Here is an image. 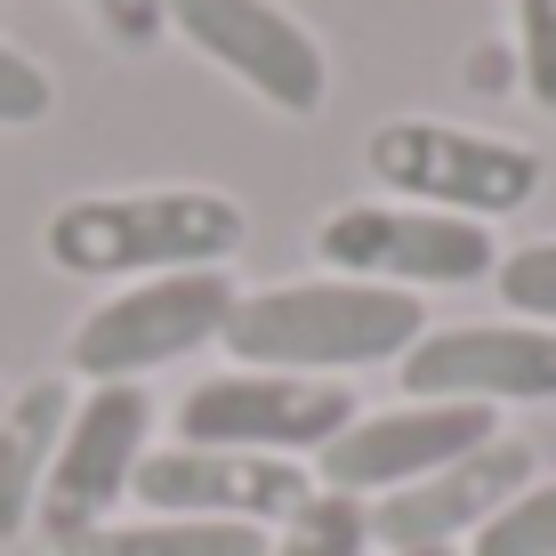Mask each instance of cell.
Here are the masks:
<instances>
[{
    "instance_id": "1",
    "label": "cell",
    "mask_w": 556,
    "mask_h": 556,
    "mask_svg": "<svg viewBox=\"0 0 556 556\" xmlns=\"http://www.w3.org/2000/svg\"><path fill=\"white\" fill-rule=\"evenodd\" d=\"M428 331V306L388 282H275V291H242L226 315L218 348L242 371H299V379H339L355 363H404V348Z\"/></svg>"
},
{
    "instance_id": "2",
    "label": "cell",
    "mask_w": 556,
    "mask_h": 556,
    "mask_svg": "<svg viewBox=\"0 0 556 556\" xmlns=\"http://www.w3.org/2000/svg\"><path fill=\"white\" fill-rule=\"evenodd\" d=\"M251 235L235 194L218 186H138V194H81L49 218V266L56 275H186L226 266Z\"/></svg>"
},
{
    "instance_id": "3",
    "label": "cell",
    "mask_w": 556,
    "mask_h": 556,
    "mask_svg": "<svg viewBox=\"0 0 556 556\" xmlns=\"http://www.w3.org/2000/svg\"><path fill=\"white\" fill-rule=\"evenodd\" d=\"M371 178L388 194H404L419 210H452V218H508L541 194V153L492 138V129H459L435 113H404V122H379L363 146Z\"/></svg>"
},
{
    "instance_id": "4",
    "label": "cell",
    "mask_w": 556,
    "mask_h": 556,
    "mask_svg": "<svg viewBox=\"0 0 556 556\" xmlns=\"http://www.w3.org/2000/svg\"><path fill=\"white\" fill-rule=\"evenodd\" d=\"M235 275L226 266H186V275H146L129 291L98 299L81 323H73V348L65 363L105 388V379H138L162 371V363L194 355V348H218L226 339V315H235Z\"/></svg>"
},
{
    "instance_id": "5",
    "label": "cell",
    "mask_w": 556,
    "mask_h": 556,
    "mask_svg": "<svg viewBox=\"0 0 556 556\" xmlns=\"http://www.w3.org/2000/svg\"><path fill=\"white\" fill-rule=\"evenodd\" d=\"M315 251L348 282H388V291H459V282H492L501 242L492 226L452 218V210L419 202H348L315 226Z\"/></svg>"
},
{
    "instance_id": "6",
    "label": "cell",
    "mask_w": 556,
    "mask_h": 556,
    "mask_svg": "<svg viewBox=\"0 0 556 556\" xmlns=\"http://www.w3.org/2000/svg\"><path fill=\"white\" fill-rule=\"evenodd\" d=\"M339 428H355V388L299 371H218L186 388L178 404V444H218L258 459H315Z\"/></svg>"
},
{
    "instance_id": "7",
    "label": "cell",
    "mask_w": 556,
    "mask_h": 556,
    "mask_svg": "<svg viewBox=\"0 0 556 556\" xmlns=\"http://www.w3.org/2000/svg\"><path fill=\"white\" fill-rule=\"evenodd\" d=\"M146 452H153V395L138 379H105V388L73 395V419H65V435H56V459H49L41 516H33V525H41L56 548L113 525V508L129 501Z\"/></svg>"
},
{
    "instance_id": "8",
    "label": "cell",
    "mask_w": 556,
    "mask_h": 556,
    "mask_svg": "<svg viewBox=\"0 0 556 556\" xmlns=\"http://www.w3.org/2000/svg\"><path fill=\"white\" fill-rule=\"evenodd\" d=\"M306 459H258V452H218V444H162L138 459L129 501L146 516H186V525H291L315 501Z\"/></svg>"
},
{
    "instance_id": "9",
    "label": "cell",
    "mask_w": 556,
    "mask_h": 556,
    "mask_svg": "<svg viewBox=\"0 0 556 556\" xmlns=\"http://www.w3.org/2000/svg\"><path fill=\"white\" fill-rule=\"evenodd\" d=\"M169 33L194 41L218 73H235L251 98H266L275 113H299L315 122L323 98H331V65H323V41L299 25L275 0H169Z\"/></svg>"
},
{
    "instance_id": "10",
    "label": "cell",
    "mask_w": 556,
    "mask_h": 556,
    "mask_svg": "<svg viewBox=\"0 0 556 556\" xmlns=\"http://www.w3.org/2000/svg\"><path fill=\"white\" fill-rule=\"evenodd\" d=\"M412 404H556V331L541 323H444L395 363Z\"/></svg>"
},
{
    "instance_id": "11",
    "label": "cell",
    "mask_w": 556,
    "mask_h": 556,
    "mask_svg": "<svg viewBox=\"0 0 556 556\" xmlns=\"http://www.w3.org/2000/svg\"><path fill=\"white\" fill-rule=\"evenodd\" d=\"M501 412L484 404H395V412H355V428H339L315 452V484L348 492V501H388V492L419 484V476L452 468L459 452L492 444Z\"/></svg>"
},
{
    "instance_id": "12",
    "label": "cell",
    "mask_w": 556,
    "mask_h": 556,
    "mask_svg": "<svg viewBox=\"0 0 556 556\" xmlns=\"http://www.w3.org/2000/svg\"><path fill=\"white\" fill-rule=\"evenodd\" d=\"M532 476H541L532 444L492 435V444L459 452L452 468H435V476H419V484L388 492V501H371V541L388 556H404V548H459V541H476Z\"/></svg>"
},
{
    "instance_id": "13",
    "label": "cell",
    "mask_w": 556,
    "mask_h": 556,
    "mask_svg": "<svg viewBox=\"0 0 556 556\" xmlns=\"http://www.w3.org/2000/svg\"><path fill=\"white\" fill-rule=\"evenodd\" d=\"M65 419H73V388L65 379H25V388L0 404V541H25L33 532Z\"/></svg>"
},
{
    "instance_id": "14",
    "label": "cell",
    "mask_w": 556,
    "mask_h": 556,
    "mask_svg": "<svg viewBox=\"0 0 556 556\" xmlns=\"http://www.w3.org/2000/svg\"><path fill=\"white\" fill-rule=\"evenodd\" d=\"M56 556H266L258 525H186V516H138V525H98Z\"/></svg>"
},
{
    "instance_id": "15",
    "label": "cell",
    "mask_w": 556,
    "mask_h": 556,
    "mask_svg": "<svg viewBox=\"0 0 556 556\" xmlns=\"http://www.w3.org/2000/svg\"><path fill=\"white\" fill-rule=\"evenodd\" d=\"M266 556H371V501L315 492L291 525L266 532Z\"/></svg>"
},
{
    "instance_id": "16",
    "label": "cell",
    "mask_w": 556,
    "mask_h": 556,
    "mask_svg": "<svg viewBox=\"0 0 556 556\" xmlns=\"http://www.w3.org/2000/svg\"><path fill=\"white\" fill-rule=\"evenodd\" d=\"M468 556H556V476H532V484L468 541Z\"/></svg>"
},
{
    "instance_id": "17",
    "label": "cell",
    "mask_w": 556,
    "mask_h": 556,
    "mask_svg": "<svg viewBox=\"0 0 556 556\" xmlns=\"http://www.w3.org/2000/svg\"><path fill=\"white\" fill-rule=\"evenodd\" d=\"M492 282H501V299L516 306V323L556 331V242H525V251H508L501 266H492Z\"/></svg>"
},
{
    "instance_id": "18",
    "label": "cell",
    "mask_w": 556,
    "mask_h": 556,
    "mask_svg": "<svg viewBox=\"0 0 556 556\" xmlns=\"http://www.w3.org/2000/svg\"><path fill=\"white\" fill-rule=\"evenodd\" d=\"M516 65L532 105L556 113V0H516Z\"/></svg>"
},
{
    "instance_id": "19",
    "label": "cell",
    "mask_w": 556,
    "mask_h": 556,
    "mask_svg": "<svg viewBox=\"0 0 556 556\" xmlns=\"http://www.w3.org/2000/svg\"><path fill=\"white\" fill-rule=\"evenodd\" d=\"M49 105H56V81H49L41 65H33L25 49L0 41V129H33V122H49Z\"/></svg>"
},
{
    "instance_id": "20",
    "label": "cell",
    "mask_w": 556,
    "mask_h": 556,
    "mask_svg": "<svg viewBox=\"0 0 556 556\" xmlns=\"http://www.w3.org/2000/svg\"><path fill=\"white\" fill-rule=\"evenodd\" d=\"M89 16H98L105 41H122V49H153L169 33V0H89Z\"/></svg>"
},
{
    "instance_id": "21",
    "label": "cell",
    "mask_w": 556,
    "mask_h": 556,
    "mask_svg": "<svg viewBox=\"0 0 556 556\" xmlns=\"http://www.w3.org/2000/svg\"><path fill=\"white\" fill-rule=\"evenodd\" d=\"M404 556H459V548H404Z\"/></svg>"
},
{
    "instance_id": "22",
    "label": "cell",
    "mask_w": 556,
    "mask_h": 556,
    "mask_svg": "<svg viewBox=\"0 0 556 556\" xmlns=\"http://www.w3.org/2000/svg\"><path fill=\"white\" fill-rule=\"evenodd\" d=\"M0 404H9V388H0Z\"/></svg>"
}]
</instances>
